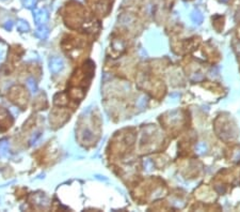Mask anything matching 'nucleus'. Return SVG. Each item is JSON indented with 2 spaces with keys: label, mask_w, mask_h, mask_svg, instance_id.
<instances>
[{
  "label": "nucleus",
  "mask_w": 240,
  "mask_h": 212,
  "mask_svg": "<svg viewBox=\"0 0 240 212\" xmlns=\"http://www.w3.org/2000/svg\"><path fill=\"white\" fill-rule=\"evenodd\" d=\"M221 1H222V2H226V1H227V0H221Z\"/></svg>",
  "instance_id": "nucleus-2"
},
{
  "label": "nucleus",
  "mask_w": 240,
  "mask_h": 212,
  "mask_svg": "<svg viewBox=\"0 0 240 212\" xmlns=\"http://www.w3.org/2000/svg\"><path fill=\"white\" fill-rule=\"evenodd\" d=\"M192 17H193V19H196L197 21H202V15H201V13L199 12H194L192 14Z\"/></svg>",
  "instance_id": "nucleus-1"
}]
</instances>
